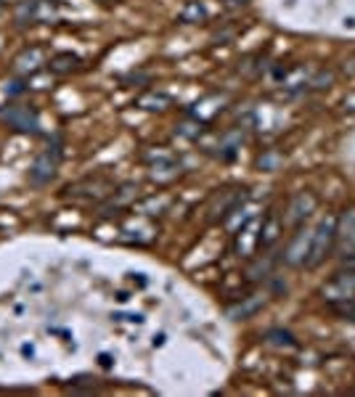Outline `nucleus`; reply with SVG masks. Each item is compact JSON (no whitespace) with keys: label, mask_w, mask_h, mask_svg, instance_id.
<instances>
[{"label":"nucleus","mask_w":355,"mask_h":397,"mask_svg":"<svg viewBox=\"0 0 355 397\" xmlns=\"http://www.w3.org/2000/svg\"><path fill=\"white\" fill-rule=\"evenodd\" d=\"M337 244V217H324L321 223L313 228V241H310V254L305 260V267H318L331 254Z\"/></svg>","instance_id":"f257e3e1"},{"label":"nucleus","mask_w":355,"mask_h":397,"mask_svg":"<svg viewBox=\"0 0 355 397\" xmlns=\"http://www.w3.org/2000/svg\"><path fill=\"white\" fill-rule=\"evenodd\" d=\"M112 194H114V183L106 178H85V180H77L64 188V196L75 198L80 204H98Z\"/></svg>","instance_id":"f03ea898"},{"label":"nucleus","mask_w":355,"mask_h":397,"mask_svg":"<svg viewBox=\"0 0 355 397\" xmlns=\"http://www.w3.org/2000/svg\"><path fill=\"white\" fill-rule=\"evenodd\" d=\"M0 119L16 132H29L35 135L40 130V117L32 106L27 104H8L0 109Z\"/></svg>","instance_id":"7ed1b4c3"},{"label":"nucleus","mask_w":355,"mask_h":397,"mask_svg":"<svg viewBox=\"0 0 355 397\" xmlns=\"http://www.w3.org/2000/svg\"><path fill=\"white\" fill-rule=\"evenodd\" d=\"M260 225H263V217L255 215L234 233V251L239 257H252V251L260 249Z\"/></svg>","instance_id":"20e7f679"},{"label":"nucleus","mask_w":355,"mask_h":397,"mask_svg":"<svg viewBox=\"0 0 355 397\" xmlns=\"http://www.w3.org/2000/svg\"><path fill=\"white\" fill-rule=\"evenodd\" d=\"M59 148L51 146V148H45L43 154H40L35 162H32V167H29V183L32 185H48L56 178V170H59Z\"/></svg>","instance_id":"39448f33"},{"label":"nucleus","mask_w":355,"mask_h":397,"mask_svg":"<svg viewBox=\"0 0 355 397\" xmlns=\"http://www.w3.org/2000/svg\"><path fill=\"white\" fill-rule=\"evenodd\" d=\"M321 294H324V299L329 304H340V302H345V299H353L355 297V267L353 270L337 273L329 283H324Z\"/></svg>","instance_id":"423d86ee"},{"label":"nucleus","mask_w":355,"mask_h":397,"mask_svg":"<svg viewBox=\"0 0 355 397\" xmlns=\"http://www.w3.org/2000/svg\"><path fill=\"white\" fill-rule=\"evenodd\" d=\"M310 241H313V231L310 228H297V233L292 236L289 247L284 249V263L289 267H305V260L310 254Z\"/></svg>","instance_id":"0eeeda50"},{"label":"nucleus","mask_w":355,"mask_h":397,"mask_svg":"<svg viewBox=\"0 0 355 397\" xmlns=\"http://www.w3.org/2000/svg\"><path fill=\"white\" fill-rule=\"evenodd\" d=\"M316 204H318V198L313 196L310 191H300V194L289 201V210H287V220H284V223H289L292 228L305 225V220L316 212Z\"/></svg>","instance_id":"6e6552de"},{"label":"nucleus","mask_w":355,"mask_h":397,"mask_svg":"<svg viewBox=\"0 0 355 397\" xmlns=\"http://www.w3.org/2000/svg\"><path fill=\"white\" fill-rule=\"evenodd\" d=\"M45 64H48V59H45V48H40V45H29V48H24V51L13 59V72H16V75H22V77H29V75L40 72Z\"/></svg>","instance_id":"1a4fd4ad"},{"label":"nucleus","mask_w":355,"mask_h":397,"mask_svg":"<svg viewBox=\"0 0 355 397\" xmlns=\"http://www.w3.org/2000/svg\"><path fill=\"white\" fill-rule=\"evenodd\" d=\"M337 241L342 244L345 251H355V207L337 217Z\"/></svg>","instance_id":"9d476101"},{"label":"nucleus","mask_w":355,"mask_h":397,"mask_svg":"<svg viewBox=\"0 0 355 397\" xmlns=\"http://www.w3.org/2000/svg\"><path fill=\"white\" fill-rule=\"evenodd\" d=\"M225 106V95H218V93H212V95H207V98H202L188 114L194 119H199V122H210L212 117H218L220 111H223Z\"/></svg>","instance_id":"9b49d317"},{"label":"nucleus","mask_w":355,"mask_h":397,"mask_svg":"<svg viewBox=\"0 0 355 397\" xmlns=\"http://www.w3.org/2000/svg\"><path fill=\"white\" fill-rule=\"evenodd\" d=\"M281 233H284V220L276 212H271L268 217H263V225H260V249H271L281 238Z\"/></svg>","instance_id":"f8f14e48"},{"label":"nucleus","mask_w":355,"mask_h":397,"mask_svg":"<svg viewBox=\"0 0 355 397\" xmlns=\"http://www.w3.org/2000/svg\"><path fill=\"white\" fill-rule=\"evenodd\" d=\"M48 69H51L53 75H59V77H66L72 72H80L82 61H80V56H75V53H56L51 61H48Z\"/></svg>","instance_id":"ddd939ff"},{"label":"nucleus","mask_w":355,"mask_h":397,"mask_svg":"<svg viewBox=\"0 0 355 397\" xmlns=\"http://www.w3.org/2000/svg\"><path fill=\"white\" fill-rule=\"evenodd\" d=\"M265 304V297L260 294H252V297H244V302L234 304V307H228V318L231 320H244V318L255 316L260 307Z\"/></svg>","instance_id":"4468645a"},{"label":"nucleus","mask_w":355,"mask_h":397,"mask_svg":"<svg viewBox=\"0 0 355 397\" xmlns=\"http://www.w3.org/2000/svg\"><path fill=\"white\" fill-rule=\"evenodd\" d=\"M135 106L144 109V111H165L167 106H172V98L170 95H165V93L149 91V93H144V95H138Z\"/></svg>","instance_id":"2eb2a0df"},{"label":"nucleus","mask_w":355,"mask_h":397,"mask_svg":"<svg viewBox=\"0 0 355 397\" xmlns=\"http://www.w3.org/2000/svg\"><path fill=\"white\" fill-rule=\"evenodd\" d=\"M135 196H138V185H133V183H125L119 191H114L112 194V204L106 207V215H112V212H119L122 207H128L130 201H135Z\"/></svg>","instance_id":"dca6fc26"},{"label":"nucleus","mask_w":355,"mask_h":397,"mask_svg":"<svg viewBox=\"0 0 355 397\" xmlns=\"http://www.w3.org/2000/svg\"><path fill=\"white\" fill-rule=\"evenodd\" d=\"M13 22L16 24H38V0H19L13 8Z\"/></svg>","instance_id":"f3484780"},{"label":"nucleus","mask_w":355,"mask_h":397,"mask_svg":"<svg viewBox=\"0 0 355 397\" xmlns=\"http://www.w3.org/2000/svg\"><path fill=\"white\" fill-rule=\"evenodd\" d=\"M178 175H181V167H178L175 159H165V162H154L151 164V178L159 180V183H170Z\"/></svg>","instance_id":"a211bd4d"},{"label":"nucleus","mask_w":355,"mask_h":397,"mask_svg":"<svg viewBox=\"0 0 355 397\" xmlns=\"http://www.w3.org/2000/svg\"><path fill=\"white\" fill-rule=\"evenodd\" d=\"M204 16H207V11H204V6L199 0H188L181 8V13H178V19L183 24H199V22H204Z\"/></svg>","instance_id":"6ab92c4d"},{"label":"nucleus","mask_w":355,"mask_h":397,"mask_svg":"<svg viewBox=\"0 0 355 397\" xmlns=\"http://www.w3.org/2000/svg\"><path fill=\"white\" fill-rule=\"evenodd\" d=\"M308 79H310L308 77V69H303V66H294V69L281 75V82H284L287 88H305Z\"/></svg>","instance_id":"aec40b11"},{"label":"nucleus","mask_w":355,"mask_h":397,"mask_svg":"<svg viewBox=\"0 0 355 397\" xmlns=\"http://www.w3.org/2000/svg\"><path fill=\"white\" fill-rule=\"evenodd\" d=\"M265 342L276 344V347H287V350H294L297 342H294V336H292L289 331H281V329H271L265 334Z\"/></svg>","instance_id":"412c9836"},{"label":"nucleus","mask_w":355,"mask_h":397,"mask_svg":"<svg viewBox=\"0 0 355 397\" xmlns=\"http://www.w3.org/2000/svg\"><path fill=\"white\" fill-rule=\"evenodd\" d=\"M56 16H59V3L56 0H38V22L51 24V22H56Z\"/></svg>","instance_id":"4be33fe9"},{"label":"nucleus","mask_w":355,"mask_h":397,"mask_svg":"<svg viewBox=\"0 0 355 397\" xmlns=\"http://www.w3.org/2000/svg\"><path fill=\"white\" fill-rule=\"evenodd\" d=\"M202 130H204V122L194 119L191 114H188V119H183V122L178 125V132H181V135H186V138H199V135H202Z\"/></svg>","instance_id":"5701e85b"},{"label":"nucleus","mask_w":355,"mask_h":397,"mask_svg":"<svg viewBox=\"0 0 355 397\" xmlns=\"http://www.w3.org/2000/svg\"><path fill=\"white\" fill-rule=\"evenodd\" d=\"M331 82H334V72H318L313 79H308V88H313V91H324V88H331Z\"/></svg>","instance_id":"b1692460"},{"label":"nucleus","mask_w":355,"mask_h":397,"mask_svg":"<svg viewBox=\"0 0 355 397\" xmlns=\"http://www.w3.org/2000/svg\"><path fill=\"white\" fill-rule=\"evenodd\" d=\"M331 307H334V313H340L342 318L355 320V297L353 299H345V302H340V304H331Z\"/></svg>","instance_id":"393cba45"},{"label":"nucleus","mask_w":355,"mask_h":397,"mask_svg":"<svg viewBox=\"0 0 355 397\" xmlns=\"http://www.w3.org/2000/svg\"><path fill=\"white\" fill-rule=\"evenodd\" d=\"M276 162H278L276 154H268V157H260V167L263 170H276Z\"/></svg>","instance_id":"a878e982"},{"label":"nucleus","mask_w":355,"mask_h":397,"mask_svg":"<svg viewBox=\"0 0 355 397\" xmlns=\"http://www.w3.org/2000/svg\"><path fill=\"white\" fill-rule=\"evenodd\" d=\"M114 320H128V323H144V318L138 316V313H135V316H125V313H117V316H114Z\"/></svg>","instance_id":"bb28decb"},{"label":"nucleus","mask_w":355,"mask_h":397,"mask_svg":"<svg viewBox=\"0 0 355 397\" xmlns=\"http://www.w3.org/2000/svg\"><path fill=\"white\" fill-rule=\"evenodd\" d=\"M345 109H350V111H355V93H350V95L345 98Z\"/></svg>","instance_id":"cd10ccee"},{"label":"nucleus","mask_w":355,"mask_h":397,"mask_svg":"<svg viewBox=\"0 0 355 397\" xmlns=\"http://www.w3.org/2000/svg\"><path fill=\"white\" fill-rule=\"evenodd\" d=\"M101 3H117V0H101Z\"/></svg>","instance_id":"c85d7f7f"},{"label":"nucleus","mask_w":355,"mask_h":397,"mask_svg":"<svg viewBox=\"0 0 355 397\" xmlns=\"http://www.w3.org/2000/svg\"><path fill=\"white\" fill-rule=\"evenodd\" d=\"M0 48H3V42H0Z\"/></svg>","instance_id":"c756f323"}]
</instances>
